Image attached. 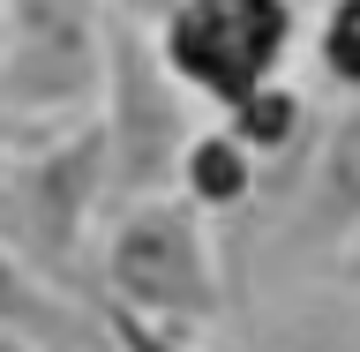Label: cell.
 Here are the masks:
<instances>
[{"label":"cell","mask_w":360,"mask_h":352,"mask_svg":"<svg viewBox=\"0 0 360 352\" xmlns=\"http://www.w3.org/2000/svg\"><path fill=\"white\" fill-rule=\"evenodd\" d=\"M105 83V0H8L0 45V128L45 135L98 112Z\"/></svg>","instance_id":"4"},{"label":"cell","mask_w":360,"mask_h":352,"mask_svg":"<svg viewBox=\"0 0 360 352\" xmlns=\"http://www.w3.org/2000/svg\"><path fill=\"white\" fill-rule=\"evenodd\" d=\"M0 352H60V345H38V337H0Z\"/></svg>","instance_id":"14"},{"label":"cell","mask_w":360,"mask_h":352,"mask_svg":"<svg viewBox=\"0 0 360 352\" xmlns=\"http://www.w3.org/2000/svg\"><path fill=\"white\" fill-rule=\"evenodd\" d=\"M225 128L240 135L248 150H255V165H263V180H292L300 165L315 157V135H323V112H315V98L292 75H278V83H263L255 98H240L233 112H218Z\"/></svg>","instance_id":"7"},{"label":"cell","mask_w":360,"mask_h":352,"mask_svg":"<svg viewBox=\"0 0 360 352\" xmlns=\"http://www.w3.org/2000/svg\"><path fill=\"white\" fill-rule=\"evenodd\" d=\"M98 128L112 157V202H143L180 188V157L195 143V90L180 83L158 30L105 8V83H98Z\"/></svg>","instance_id":"3"},{"label":"cell","mask_w":360,"mask_h":352,"mask_svg":"<svg viewBox=\"0 0 360 352\" xmlns=\"http://www.w3.org/2000/svg\"><path fill=\"white\" fill-rule=\"evenodd\" d=\"M308 38L300 0H180L158 22V53L180 83L195 90V105L233 112L263 83H278Z\"/></svg>","instance_id":"5"},{"label":"cell","mask_w":360,"mask_h":352,"mask_svg":"<svg viewBox=\"0 0 360 352\" xmlns=\"http://www.w3.org/2000/svg\"><path fill=\"white\" fill-rule=\"evenodd\" d=\"M90 315H98V330H105V345H112V352H195V337H188V330L143 322V315L112 308V300H90Z\"/></svg>","instance_id":"11"},{"label":"cell","mask_w":360,"mask_h":352,"mask_svg":"<svg viewBox=\"0 0 360 352\" xmlns=\"http://www.w3.org/2000/svg\"><path fill=\"white\" fill-rule=\"evenodd\" d=\"M8 143H15V135H8V128H0V150H8Z\"/></svg>","instance_id":"16"},{"label":"cell","mask_w":360,"mask_h":352,"mask_svg":"<svg viewBox=\"0 0 360 352\" xmlns=\"http://www.w3.org/2000/svg\"><path fill=\"white\" fill-rule=\"evenodd\" d=\"M308 60L338 98H360V0H323L308 22Z\"/></svg>","instance_id":"10"},{"label":"cell","mask_w":360,"mask_h":352,"mask_svg":"<svg viewBox=\"0 0 360 352\" xmlns=\"http://www.w3.org/2000/svg\"><path fill=\"white\" fill-rule=\"evenodd\" d=\"M83 315L68 300L60 278H45L30 255H15V247L0 240V337H38V345H75L83 337Z\"/></svg>","instance_id":"8"},{"label":"cell","mask_w":360,"mask_h":352,"mask_svg":"<svg viewBox=\"0 0 360 352\" xmlns=\"http://www.w3.org/2000/svg\"><path fill=\"white\" fill-rule=\"evenodd\" d=\"M0 45H8V0H0Z\"/></svg>","instance_id":"15"},{"label":"cell","mask_w":360,"mask_h":352,"mask_svg":"<svg viewBox=\"0 0 360 352\" xmlns=\"http://www.w3.org/2000/svg\"><path fill=\"white\" fill-rule=\"evenodd\" d=\"M180 195L195 202V210H210V218H225V210H240V202L263 195V165H255V150L225 120H210V128H195V143L180 157Z\"/></svg>","instance_id":"9"},{"label":"cell","mask_w":360,"mask_h":352,"mask_svg":"<svg viewBox=\"0 0 360 352\" xmlns=\"http://www.w3.org/2000/svg\"><path fill=\"white\" fill-rule=\"evenodd\" d=\"M105 8H112V15H128V22H143V30H158L180 0H105Z\"/></svg>","instance_id":"12"},{"label":"cell","mask_w":360,"mask_h":352,"mask_svg":"<svg viewBox=\"0 0 360 352\" xmlns=\"http://www.w3.org/2000/svg\"><path fill=\"white\" fill-rule=\"evenodd\" d=\"M90 270H98V300L143 315V322H165V330H188V337L202 322H218V308H225L210 210H195L180 188L120 202L98 233Z\"/></svg>","instance_id":"1"},{"label":"cell","mask_w":360,"mask_h":352,"mask_svg":"<svg viewBox=\"0 0 360 352\" xmlns=\"http://www.w3.org/2000/svg\"><path fill=\"white\" fill-rule=\"evenodd\" d=\"M98 352H112V345H105V330H98Z\"/></svg>","instance_id":"17"},{"label":"cell","mask_w":360,"mask_h":352,"mask_svg":"<svg viewBox=\"0 0 360 352\" xmlns=\"http://www.w3.org/2000/svg\"><path fill=\"white\" fill-rule=\"evenodd\" d=\"M353 225H360V98H345L315 135V157L300 165V233H323L330 247H345Z\"/></svg>","instance_id":"6"},{"label":"cell","mask_w":360,"mask_h":352,"mask_svg":"<svg viewBox=\"0 0 360 352\" xmlns=\"http://www.w3.org/2000/svg\"><path fill=\"white\" fill-rule=\"evenodd\" d=\"M105 195H112V157L98 112L0 150V240L60 285H75L83 263L98 255L90 225H98Z\"/></svg>","instance_id":"2"},{"label":"cell","mask_w":360,"mask_h":352,"mask_svg":"<svg viewBox=\"0 0 360 352\" xmlns=\"http://www.w3.org/2000/svg\"><path fill=\"white\" fill-rule=\"evenodd\" d=\"M338 278H345V285L360 292V225L345 233V247H338Z\"/></svg>","instance_id":"13"}]
</instances>
